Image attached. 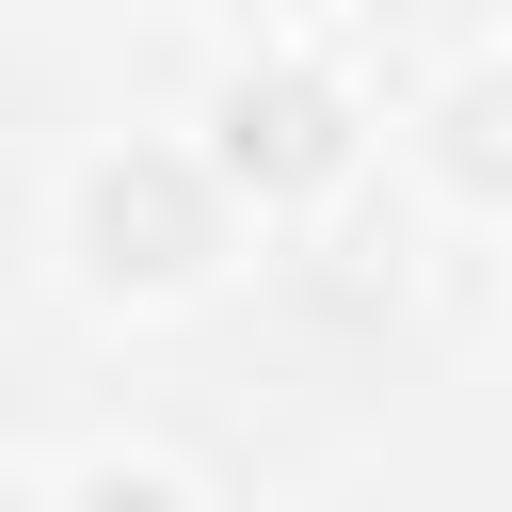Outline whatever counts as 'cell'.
Instances as JSON below:
<instances>
[{"label": "cell", "mask_w": 512, "mask_h": 512, "mask_svg": "<svg viewBox=\"0 0 512 512\" xmlns=\"http://www.w3.org/2000/svg\"><path fill=\"white\" fill-rule=\"evenodd\" d=\"M80 256H96V288H176V272H208V176L160 160V144L96 160V176H80Z\"/></svg>", "instance_id": "6da1fadb"}, {"label": "cell", "mask_w": 512, "mask_h": 512, "mask_svg": "<svg viewBox=\"0 0 512 512\" xmlns=\"http://www.w3.org/2000/svg\"><path fill=\"white\" fill-rule=\"evenodd\" d=\"M208 128H224V176H256V192H320V176L352 160V112H336V80H304V64H240Z\"/></svg>", "instance_id": "7a4b0ae2"}, {"label": "cell", "mask_w": 512, "mask_h": 512, "mask_svg": "<svg viewBox=\"0 0 512 512\" xmlns=\"http://www.w3.org/2000/svg\"><path fill=\"white\" fill-rule=\"evenodd\" d=\"M64 512H192V496H176V480H144V464H96Z\"/></svg>", "instance_id": "277c9868"}, {"label": "cell", "mask_w": 512, "mask_h": 512, "mask_svg": "<svg viewBox=\"0 0 512 512\" xmlns=\"http://www.w3.org/2000/svg\"><path fill=\"white\" fill-rule=\"evenodd\" d=\"M448 176H480V192L512 176V64H480V80L448 96Z\"/></svg>", "instance_id": "3957f363"}]
</instances>
